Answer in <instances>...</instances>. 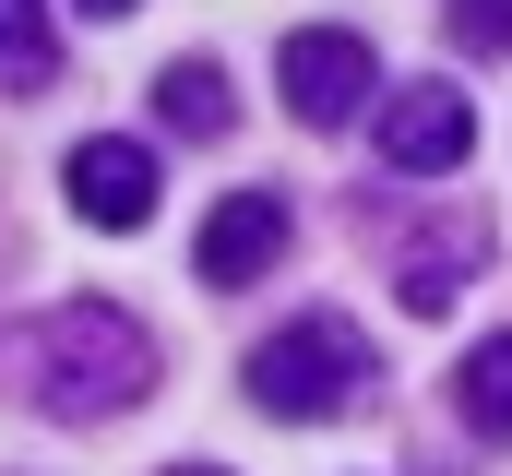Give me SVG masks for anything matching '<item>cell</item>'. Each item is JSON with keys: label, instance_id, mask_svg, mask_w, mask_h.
<instances>
[{"label": "cell", "instance_id": "obj_3", "mask_svg": "<svg viewBox=\"0 0 512 476\" xmlns=\"http://www.w3.org/2000/svg\"><path fill=\"white\" fill-rule=\"evenodd\" d=\"M286 119L298 131H346V119L370 108V84H382V60H370V36H346V24H310V36H286Z\"/></svg>", "mask_w": 512, "mask_h": 476}, {"label": "cell", "instance_id": "obj_10", "mask_svg": "<svg viewBox=\"0 0 512 476\" xmlns=\"http://www.w3.org/2000/svg\"><path fill=\"white\" fill-rule=\"evenodd\" d=\"M453 405H465L477 441H512V334H489V346L453 369Z\"/></svg>", "mask_w": 512, "mask_h": 476}, {"label": "cell", "instance_id": "obj_11", "mask_svg": "<svg viewBox=\"0 0 512 476\" xmlns=\"http://www.w3.org/2000/svg\"><path fill=\"white\" fill-rule=\"evenodd\" d=\"M453 48H477V60H512V0H453Z\"/></svg>", "mask_w": 512, "mask_h": 476}, {"label": "cell", "instance_id": "obj_13", "mask_svg": "<svg viewBox=\"0 0 512 476\" xmlns=\"http://www.w3.org/2000/svg\"><path fill=\"white\" fill-rule=\"evenodd\" d=\"M167 476H215V465H167Z\"/></svg>", "mask_w": 512, "mask_h": 476}, {"label": "cell", "instance_id": "obj_7", "mask_svg": "<svg viewBox=\"0 0 512 476\" xmlns=\"http://www.w3.org/2000/svg\"><path fill=\"white\" fill-rule=\"evenodd\" d=\"M60 191H72V215L84 227H155V155L120 143V131H96V143H72V167H60Z\"/></svg>", "mask_w": 512, "mask_h": 476}, {"label": "cell", "instance_id": "obj_4", "mask_svg": "<svg viewBox=\"0 0 512 476\" xmlns=\"http://www.w3.org/2000/svg\"><path fill=\"white\" fill-rule=\"evenodd\" d=\"M465 143H477V108L453 84H393L382 96V167L393 179H441V167H465Z\"/></svg>", "mask_w": 512, "mask_h": 476}, {"label": "cell", "instance_id": "obj_9", "mask_svg": "<svg viewBox=\"0 0 512 476\" xmlns=\"http://www.w3.org/2000/svg\"><path fill=\"white\" fill-rule=\"evenodd\" d=\"M0 84H12V96H48V84H60V24H48V0H0Z\"/></svg>", "mask_w": 512, "mask_h": 476}, {"label": "cell", "instance_id": "obj_8", "mask_svg": "<svg viewBox=\"0 0 512 476\" xmlns=\"http://www.w3.org/2000/svg\"><path fill=\"white\" fill-rule=\"evenodd\" d=\"M155 119H167L179 143H215V131L239 119V96H227L215 60H167V72H155Z\"/></svg>", "mask_w": 512, "mask_h": 476}, {"label": "cell", "instance_id": "obj_6", "mask_svg": "<svg viewBox=\"0 0 512 476\" xmlns=\"http://www.w3.org/2000/svg\"><path fill=\"white\" fill-rule=\"evenodd\" d=\"M477 262H489V215L465 203V215H441V227H417L405 250H393V298H405L417 322H441V310L477 286Z\"/></svg>", "mask_w": 512, "mask_h": 476}, {"label": "cell", "instance_id": "obj_1", "mask_svg": "<svg viewBox=\"0 0 512 476\" xmlns=\"http://www.w3.org/2000/svg\"><path fill=\"white\" fill-rule=\"evenodd\" d=\"M24 393L60 429H96V417H120V405L155 393V334L131 310H108V298H72V310H48L24 334Z\"/></svg>", "mask_w": 512, "mask_h": 476}, {"label": "cell", "instance_id": "obj_12", "mask_svg": "<svg viewBox=\"0 0 512 476\" xmlns=\"http://www.w3.org/2000/svg\"><path fill=\"white\" fill-rule=\"evenodd\" d=\"M84 12H108V24H120V12H131V0H84Z\"/></svg>", "mask_w": 512, "mask_h": 476}, {"label": "cell", "instance_id": "obj_2", "mask_svg": "<svg viewBox=\"0 0 512 476\" xmlns=\"http://www.w3.org/2000/svg\"><path fill=\"white\" fill-rule=\"evenodd\" d=\"M239 381H251L262 417H286V429L346 417V405L370 393V334H358L346 310H298V322H274V334L239 357Z\"/></svg>", "mask_w": 512, "mask_h": 476}, {"label": "cell", "instance_id": "obj_5", "mask_svg": "<svg viewBox=\"0 0 512 476\" xmlns=\"http://www.w3.org/2000/svg\"><path fill=\"white\" fill-rule=\"evenodd\" d=\"M274 262H286V203H274V191H227V203L203 215V238H191V274H203L215 298L262 286Z\"/></svg>", "mask_w": 512, "mask_h": 476}]
</instances>
